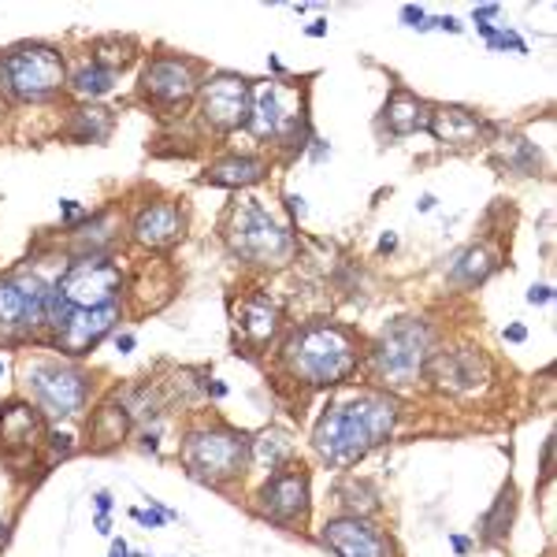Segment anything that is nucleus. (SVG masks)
<instances>
[{
    "instance_id": "1",
    "label": "nucleus",
    "mask_w": 557,
    "mask_h": 557,
    "mask_svg": "<svg viewBox=\"0 0 557 557\" xmlns=\"http://www.w3.org/2000/svg\"><path fill=\"white\" fill-rule=\"evenodd\" d=\"M394 420H398L394 401L368 394V398L346 401V406L323 412L317 435H312V446H317V454L327 465L346 469V465H357L380 443H386V435L394 431Z\"/></svg>"
},
{
    "instance_id": "2",
    "label": "nucleus",
    "mask_w": 557,
    "mask_h": 557,
    "mask_svg": "<svg viewBox=\"0 0 557 557\" xmlns=\"http://www.w3.org/2000/svg\"><path fill=\"white\" fill-rule=\"evenodd\" d=\"M283 361L290 368L294 380H301L309 386H335L357 372L361 349H357V338L349 335L346 327L312 323V327H301L298 335L286 343Z\"/></svg>"
},
{
    "instance_id": "3",
    "label": "nucleus",
    "mask_w": 557,
    "mask_h": 557,
    "mask_svg": "<svg viewBox=\"0 0 557 557\" xmlns=\"http://www.w3.org/2000/svg\"><path fill=\"white\" fill-rule=\"evenodd\" d=\"M227 246L249 264H286L294 253V238L264 205L242 201L227 215Z\"/></svg>"
},
{
    "instance_id": "4",
    "label": "nucleus",
    "mask_w": 557,
    "mask_h": 557,
    "mask_svg": "<svg viewBox=\"0 0 557 557\" xmlns=\"http://www.w3.org/2000/svg\"><path fill=\"white\" fill-rule=\"evenodd\" d=\"M431 357V331L420 320H398L372 346V375L386 386H409L424 375Z\"/></svg>"
},
{
    "instance_id": "5",
    "label": "nucleus",
    "mask_w": 557,
    "mask_h": 557,
    "mask_svg": "<svg viewBox=\"0 0 557 557\" xmlns=\"http://www.w3.org/2000/svg\"><path fill=\"white\" fill-rule=\"evenodd\" d=\"M0 78L20 101H45L67 83V67L52 45H20L0 60Z\"/></svg>"
},
{
    "instance_id": "6",
    "label": "nucleus",
    "mask_w": 557,
    "mask_h": 557,
    "mask_svg": "<svg viewBox=\"0 0 557 557\" xmlns=\"http://www.w3.org/2000/svg\"><path fill=\"white\" fill-rule=\"evenodd\" d=\"M249 131L260 141H278V146H294V138L309 134V115H305V97L294 86L268 83L253 94L249 108Z\"/></svg>"
},
{
    "instance_id": "7",
    "label": "nucleus",
    "mask_w": 557,
    "mask_h": 557,
    "mask_svg": "<svg viewBox=\"0 0 557 557\" xmlns=\"http://www.w3.org/2000/svg\"><path fill=\"white\" fill-rule=\"evenodd\" d=\"M246 457H249V446L235 431H197L183 446L186 469L205 483L235 480V475L246 469Z\"/></svg>"
},
{
    "instance_id": "8",
    "label": "nucleus",
    "mask_w": 557,
    "mask_h": 557,
    "mask_svg": "<svg viewBox=\"0 0 557 557\" xmlns=\"http://www.w3.org/2000/svg\"><path fill=\"white\" fill-rule=\"evenodd\" d=\"M197 89H201V64L190 57H178V52H160L141 71V97L157 108H168V112L190 104Z\"/></svg>"
},
{
    "instance_id": "9",
    "label": "nucleus",
    "mask_w": 557,
    "mask_h": 557,
    "mask_svg": "<svg viewBox=\"0 0 557 557\" xmlns=\"http://www.w3.org/2000/svg\"><path fill=\"white\" fill-rule=\"evenodd\" d=\"M123 290V272L108 257H83L67 268V275L57 283V294L71 309H101L115 305V294Z\"/></svg>"
},
{
    "instance_id": "10",
    "label": "nucleus",
    "mask_w": 557,
    "mask_h": 557,
    "mask_svg": "<svg viewBox=\"0 0 557 557\" xmlns=\"http://www.w3.org/2000/svg\"><path fill=\"white\" fill-rule=\"evenodd\" d=\"M249 108H253V86H249V78L227 75V71L209 78V83L201 86V97H197V112H201V120L220 134L246 127Z\"/></svg>"
},
{
    "instance_id": "11",
    "label": "nucleus",
    "mask_w": 557,
    "mask_h": 557,
    "mask_svg": "<svg viewBox=\"0 0 557 557\" xmlns=\"http://www.w3.org/2000/svg\"><path fill=\"white\" fill-rule=\"evenodd\" d=\"M26 383H30L34 401L49 412V417H75L86 406V375L75 368H60V364H34L26 368Z\"/></svg>"
},
{
    "instance_id": "12",
    "label": "nucleus",
    "mask_w": 557,
    "mask_h": 557,
    "mask_svg": "<svg viewBox=\"0 0 557 557\" xmlns=\"http://www.w3.org/2000/svg\"><path fill=\"white\" fill-rule=\"evenodd\" d=\"M45 298H49V286L41 283V275L20 272V275L0 278V331L41 323Z\"/></svg>"
},
{
    "instance_id": "13",
    "label": "nucleus",
    "mask_w": 557,
    "mask_h": 557,
    "mask_svg": "<svg viewBox=\"0 0 557 557\" xmlns=\"http://www.w3.org/2000/svg\"><path fill=\"white\" fill-rule=\"evenodd\" d=\"M257 509L275 524H301L309 517V475L305 472H275L260 487Z\"/></svg>"
},
{
    "instance_id": "14",
    "label": "nucleus",
    "mask_w": 557,
    "mask_h": 557,
    "mask_svg": "<svg viewBox=\"0 0 557 557\" xmlns=\"http://www.w3.org/2000/svg\"><path fill=\"white\" fill-rule=\"evenodd\" d=\"M428 380L446 394H469L487 380V357L475 349H446V354H431L424 364Z\"/></svg>"
},
{
    "instance_id": "15",
    "label": "nucleus",
    "mask_w": 557,
    "mask_h": 557,
    "mask_svg": "<svg viewBox=\"0 0 557 557\" xmlns=\"http://www.w3.org/2000/svg\"><path fill=\"white\" fill-rule=\"evenodd\" d=\"M120 323V305H101V309H75L57 331V346L71 357L89 354L108 331Z\"/></svg>"
},
{
    "instance_id": "16",
    "label": "nucleus",
    "mask_w": 557,
    "mask_h": 557,
    "mask_svg": "<svg viewBox=\"0 0 557 557\" xmlns=\"http://www.w3.org/2000/svg\"><path fill=\"white\" fill-rule=\"evenodd\" d=\"M323 546L335 550L338 557H391V543L368 528L361 517H338V520H327L323 524Z\"/></svg>"
},
{
    "instance_id": "17",
    "label": "nucleus",
    "mask_w": 557,
    "mask_h": 557,
    "mask_svg": "<svg viewBox=\"0 0 557 557\" xmlns=\"http://www.w3.org/2000/svg\"><path fill=\"white\" fill-rule=\"evenodd\" d=\"M186 231V215L175 201H152L131 220V238L146 249H172Z\"/></svg>"
},
{
    "instance_id": "18",
    "label": "nucleus",
    "mask_w": 557,
    "mask_h": 557,
    "mask_svg": "<svg viewBox=\"0 0 557 557\" xmlns=\"http://www.w3.org/2000/svg\"><path fill=\"white\" fill-rule=\"evenodd\" d=\"M438 146L450 149H469L483 138V120L472 108L461 104H435L428 108V127H424Z\"/></svg>"
},
{
    "instance_id": "19",
    "label": "nucleus",
    "mask_w": 557,
    "mask_h": 557,
    "mask_svg": "<svg viewBox=\"0 0 557 557\" xmlns=\"http://www.w3.org/2000/svg\"><path fill=\"white\" fill-rule=\"evenodd\" d=\"M383 123L394 138H406V134H417L428 127V104L420 101L409 89H394L383 104Z\"/></svg>"
},
{
    "instance_id": "20",
    "label": "nucleus",
    "mask_w": 557,
    "mask_h": 557,
    "mask_svg": "<svg viewBox=\"0 0 557 557\" xmlns=\"http://www.w3.org/2000/svg\"><path fill=\"white\" fill-rule=\"evenodd\" d=\"M268 175V164L260 157H223L215 160V164L209 168V172L201 175V183L209 186H227V190H242V186H253L260 183V178Z\"/></svg>"
},
{
    "instance_id": "21",
    "label": "nucleus",
    "mask_w": 557,
    "mask_h": 557,
    "mask_svg": "<svg viewBox=\"0 0 557 557\" xmlns=\"http://www.w3.org/2000/svg\"><path fill=\"white\" fill-rule=\"evenodd\" d=\"M38 431H41L38 412L23 406V401H12V406H4V412H0V446L4 450H30Z\"/></svg>"
},
{
    "instance_id": "22",
    "label": "nucleus",
    "mask_w": 557,
    "mask_h": 557,
    "mask_svg": "<svg viewBox=\"0 0 557 557\" xmlns=\"http://www.w3.org/2000/svg\"><path fill=\"white\" fill-rule=\"evenodd\" d=\"M238 327L253 346H264L278 331V309L268 298H249L238 305Z\"/></svg>"
},
{
    "instance_id": "23",
    "label": "nucleus",
    "mask_w": 557,
    "mask_h": 557,
    "mask_svg": "<svg viewBox=\"0 0 557 557\" xmlns=\"http://www.w3.org/2000/svg\"><path fill=\"white\" fill-rule=\"evenodd\" d=\"M131 412L123 409V401H108L89 417V438H94V450H112L127 438Z\"/></svg>"
},
{
    "instance_id": "24",
    "label": "nucleus",
    "mask_w": 557,
    "mask_h": 557,
    "mask_svg": "<svg viewBox=\"0 0 557 557\" xmlns=\"http://www.w3.org/2000/svg\"><path fill=\"white\" fill-rule=\"evenodd\" d=\"M115 127V115L112 108H101V104H83L75 108V115H71V127L67 134L75 141H104L108 134Z\"/></svg>"
},
{
    "instance_id": "25",
    "label": "nucleus",
    "mask_w": 557,
    "mask_h": 557,
    "mask_svg": "<svg viewBox=\"0 0 557 557\" xmlns=\"http://www.w3.org/2000/svg\"><path fill=\"white\" fill-rule=\"evenodd\" d=\"M494 268H498V260H494L491 249L487 246H472V249H465V253L454 260L450 278H457V283H483Z\"/></svg>"
},
{
    "instance_id": "26",
    "label": "nucleus",
    "mask_w": 557,
    "mask_h": 557,
    "mask_svg": "<svg viewBox=\"0 0 557 557\" xmlns=\"http://www.w3.org/2000/svg\"><path fill=\"white\" fill-rule=\"evenodd\" d=\"M290 454H294V446L283 431H264V435L253 438V446H249V457H253V465H260V469H278V465L290 461Z\"/></svg>"
},
{
    "instance_id": "27",
    "label": "nucleus",
    "mask_w": 557,
    "mask_h": 557,
    "mask_svg": "<svg viewBox=\"0 0 557 557\" xmlns=\"http://www.w3.org/2000/svg\"><path fill=\"white\" fill-rule=\"evenodd\" d=\"M67 86H71V94L83 97V101H97V97L112 94L115 75H112V71H104V67H97V64H86L83 71H75V78H71Z\"/></svg>"
},
{
    "instance_id": "28",
    "label": "nucleus",
    "mask_w": 557,
    "mask_h": 557,
    "mask_svg": "<svg viewBox=\"0 0 557 557\" xmlns=\"http://www.w3.org/2000/svg\"><path fill=\"white\" fill-rule=\"evenodd\" d=\"M134 49H138V45L131 38H101L94 45V64L115 75V71H123L134 60Z\"/></svg>"
},
{
    "instance_id": "29",
    "label": "nucleus",
    "mask_w": 557,
    "mask_h": 557,
    "mask_svg": "<svg viewBox=\"0 0 557 557\" xmlns=\"http://www.w3.org/2000/svg\"><path fill=\"white\" fill-rule=\"evenodd\" d=\"M513 509H517L513 487H506V491L498 494V502H494V509L487 513V520H483V535H487L491 543L509 532V524H513Z\"/></svg>"
},
{
    "instance_id": "30",
    "label": "nucleus",
    "mask_w": 557,
    "mask_h": 557,
    "mask_svg": "<svg viewBox=\"0 0 557 557\" xmlns=\"http://www.w3.org/2000/svg\"><path fill=\"white\" fill-rule=\"evenodd\" d=\"M509 164H513L520 175H532L539 168V149L532 146V141L513 138V157H509Z\"/></svg>"
},
{
    "instance_id": "31",
    "label": "nucleus",
    "mask_w": 557,
    "mask_h": 557,
    "mask_svg": "<svg viewBox=\"0 0 557 557\" xmlns=\"http://www.w3.org/2000/svg\"><path fill=\"white\" fill-rule=\"evenodd\" d=\"M401 20H406V26H417V30H424V8L406 4V8H401Z\"/></svg>"
},
{
    "instance_id": "32",
    "label": "nucleus",
    "mask_w": 557,
    "mask_h": 557,
    "mask_svg": "<svg viewBox=\"0 0 557 557\" xmlns=\"http://www.w3.org/2000/svg\"><path fill=\"white\" fill-rule=\"evenodd\" d=\"M131 517H134V520H141V524H149V528H160V524H164V517H168V513H157V509H152V513H146V509H134Z\"/></svg>"
},
{
    "instance_id": "33",
    "label": "nucleus",
    "mask_w": 557,
    "mask_h": 557,
    "mask_svg": "<svg viewBox=\"0 0 557 557\" xmlns=\"http://www.w3.org/2000/svg\"><path fill=\"white\" fill-rule=\"evenodd\" d=\"M550 298H554L550 286H532V290H528V301H532V305H546Z\"/></svg>"
},
{
    "instance_id": "34",
    "label": "nucleus",
    "mask_w": 557,
    "mask_h": 557,
    "mask_svg": "<svg viewBox=\"0 0 557 557\" xmlns=\"http://www.w3.org/2000/svg\"><path fill=\"white\" fill-rule=\"evenodd\" d=\"M506 338H509V343H524V338H528V331L520 327V323H513V327H506Z\"/></svg>"
},
{
    "instance_id": "35",
    "label": "nucleus",
    "mask_w": 557,
    "mask_h": 557,
    "mask_svg": "<svg viewBox=\"0 0 557 557\" xmlns=\"http://www.w3.org/2000/svg\"><path fill=\"white\" fill-rule=\"evenodd\" d=\"M491 15H498V4H483V8H475V23L491 20Z\"/></svg>"
},
{
    "instance_id": "36",
    "label": "nucleus",
    "mask_w": 557,
    "mask_h": 557,
    "mask_svg": "<svg viewBox=\"0 0 557 557\" xmlns=\"http://www.w3.org/2000/svg\"><path fill=\"white\" fill-rule=\"evenodd\" d=\"M305 34H309V38H323V34H327V23H323V20H320V23H312Z\"/></svg>"
},
{
    "instance_id": "37",
    "label": "nucleus",
    "mask_w": 557,
    "mask_h": 557,
    "mask_svg": "<svg viewBox=\"0 0 557 557\" xmlns=\"http://www.w3.org/2000/svg\"><path fill=\"white\" fill-rule=\"evenodd\" d=\"M394 246H398V238H394V235H383L380 238V253H391Z\"/></svg>"
},
{
    "instance_id": "38",
    "label": "nucleus",
    "mask_w": 557,
    "mask_h": 557,
    "mask_svg": "<svg viewBox=\"0 0 557 557\" xmlns=\"http://www.w3.org/2000/svg\"><path fill=\"white\" fill-rule=\"evenodd\" d=\"M108 557H127V543H123V539H115V543H112V554H108Z\"/></svg>"
},
{
    "instance_id": "39",
    "label": "nucleus",
    "mask_w": 557,
    "mask_h": 557,
    "mask_svg": "<svg viewBox=\"0 0 557 557\" xmlns=\"http://www.w3.org/2000/svg\"><path fill=\"white\" fill-rule=\"evenodd\" d=\"M469 546H472V543H469V539H465V535H454V550H457V554H465V550H469Z\"/></svg>"
},
{
    "instance_id": "40",
    "label": "nucleus",
    "mask_w": 557,
    "mask_h": 557,
    "mask_svg": "<svg viewBox=\"0 0 557 557\" xmlns=\"http://www.w3.org/2000/svg\"><path fill=\"white\" fill-rule=\"evenodd\" d=\"M115 346H120V354H131V349H134V335H123Z\"/></svg>"
},
{
    "instance_id": "41",
    "label": "nucleus",
    "mask_w": 557,
    "mask_h": 557,
    "mask_svg": "<svg viewBox=\"0 0 557 557\" xmlns=\"http://www.w3.org/2000/svg\"><path fill=\"white\" fill-rule=\"evenodd\" d=\"M286 201H290V212H294V215H301V212H305L301 197H294V194H290V197H286Z\"/></svg>"
},
{
    "instance_id": "42",
    "label": "nucleus",
    "mask_w": 557,
    "mask_h": 557,
    "mask_svg": "<svg viewBox=\"0 0 557 557\" xmlns=\"http://www.w3.org/2000/svg\"><path fill=\"white\" fill-rule=\"evenodd\" d=\"M60 209H64V215H67V220H75L78 205H75V201H64V205H60Z\"/></svg>"
},
{
    "instance_id": "43",
    "label": "nucleus",
    "mask_w": 557,
    "mask_h": 557,
    "mask_svg": "<svg viewBox=\"0 0 557 557\" xmlns=\"http://www.w3.org/2000/svg\"><path fill=\"white\" fill-rule=\"evenodd\" d=\"M431 209H435V197H431V194H428V197H424V201H420V212H431Z\"/></svg>"
},
{
    "instance_id": "44",
    "label": "nucleus",
    "mask_w": 557,
    "mask_h": 557,
    "mask_svg": "<svg viewBox=\"0 0 557 557\" xmlns=\"http://www.w3.org/2000/svg\"><path fill=\"white\" fill-rule=\"evenodd\" d=\"M97 506H101V513H104V509L112 506V498H108V494L101 491V494H97Z\"/></svg>"
},
{
    "instance_id": "45",
    "label": "nucleus",
    "mask_w": 557,
    "mask_h": 557,
    "mask_svg": "<svg viewBox=\"0 0 557 557\" xmlns=\"http://www.w3.org/2000/svg\"><path fill=\"white\" fill-rule=\"evenodd\" d=\"M0 375H4V361H0Z\"/></svg>"
}]
</instances>
